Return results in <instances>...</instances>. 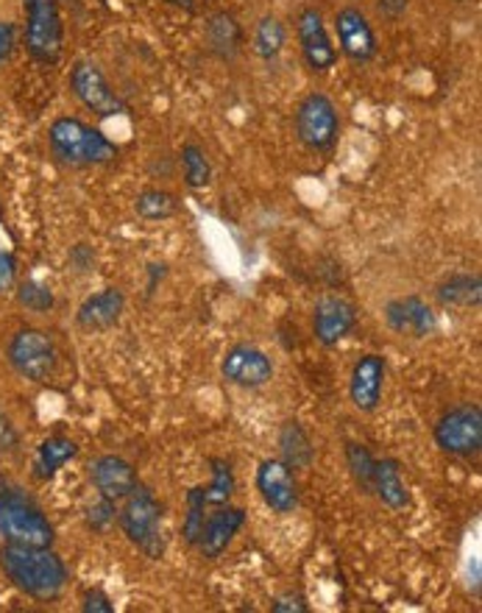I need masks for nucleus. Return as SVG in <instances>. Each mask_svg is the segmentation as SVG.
<instances>
[{
	"label": "nucleus",
	"mask_w": 482,
	"mask_h": 613,
	"mask_svg": "<svg viewBox=\"0 0 482 613\" xmlns=\"http://www.w3.org/2000/svg\"><path fill=\"white\" fill-rule=\"evenodd\" d=\"M3 572L23 594L51 602L68 583V566L51 546H14L9 544L0 555Z\"/></svg>",
	"instance_id": "obj_1"
},
{
	"label": "nucleus",
	"mask_w": 482,
	"mask_h": 613,
	"mask_svg": "<svg viewBox=\"0 0 482 613\" xmlns=\"http://www.w3.org/2000/svg\"><path fill=\"white\" fill-rule=\"evenodd\" d=\"M48 142L51 151L68 165H109L118 159V146L101 129L79 118L53 120Z\"/></svg>",
	"instance_id": "obj_2"
},
{
	"label": "nucleus",
	"mask_w": 482,
	"mask_h": 613,
	"mask_svg": "<svg viewBox=\"0 0 482 613\" xmlns=\"http://www.w3.org/2000/svg\"><path fill=\"white\" fill-rule=\"evenodd\" d=\"M0 535L14 546H51L53 524L37 502L20 491L0 494Z\"/></svg>",
	"instance_id": "obj_3"
},
{
	"label": "nucleus",
	"mask_w": 482,
	"mask_h": 613,
	"mask_svg": "<svg viewBox=\"0 0 482 613\" xmlns=\"http://www.w3.org/2000/svg\"><path fill=\"white\" fill-rule=\"evenodd\" d=\"M118 522L123 527L125 538L145 552L148 557H162L165 552V535H162V505L148 488L137 485L125 496L123 511H118Z\"/></svg>",
	"instance_id": "obj_4"
},
{
	"label": "nucleus",
	"mask_w": 482,
	"mask_h": 613,
	"mask_svg": "<svg viewBox=\"0 0 482 613\" xmlns=\"http://www.w3.org/2000/svg\"><path fill=\"white\" fill-rule=\"evenodd\" d=\"M26 7V48L42 65H53L62 57L64 29L57 0H23Z\"/></svg>",
	"instance_id": "obj_5"
},
{
	"label": "nucleus",
	"mask_w": 482,
	"mask_h": 613,
	"mask_svg": "<svg viewBox=\"0 0 482 613\" xmlns=\"http://www.w3.org/2000/svg\"><path fill=\"white\" fill-rule=\"evenodd\" d=\"M9 363H12L20 377L31 379V383H48L57 374L59 355L48 333H42V329H20L9 340Z\"/></svg>",
	"instance_id": "obj_6"
},
{
	"label": "nucleus",
	"mask_w": 482,
	"mask_h": 613,
	"mask_svg": "<svg viewBox=\"0 0 482 613\" xmlns=\"http://www.w3.org/2000/svg\"><path fill=\"white\" fill-rule=\"evenodd\" d=\"M295 131H299V140L312 151H330L341 135V118H338L335 103L321 92L307 96L295 112Z\"/></svg>",
	"instance_id": "obj_7"
},
{
	"label": "nucleus",
	"mask_w": 482,
	"mask_h": 613,
	"mask_svg": "<svg viewBox=\"0 0 482 613\" xmlns=\"http://www.w3.org/2000/svg\"><path fill=\"white\" fill-rule=\"evenodd\" d=\"M435 444L446 455L471 457L482 449V411L476 405H460L443 413L435 424Z\"/></svg>",
	"instance_id": "obj_8"
},
{
	"label": "nucleus",
	"mask_w": 482,
	"mask_h": 613,
	"mask_svg": "<svg viewBox=\"0 0 482 613\" xmlns=\"http://www.w3.org/2000/svg\"><path fill=\"white\" fill-rule=\"evenodd\" d=\"M70 90L98 118H118V115L125 112V103L112 90L101 68H96L92 62L73 65V70H70Z\"/></svg>",
	"instance_id": "obj_9"
},
{
	"label": "nucleus",
	"mask_w": 482,
	"mask_h": 613,
	"mask_svg": "<svg viewBox=\"0 0 482 613\" xmlns=\"http://www.w3.org/2000/svg\"><path fill=\"white\" fill-rule=\"evenodd\" d=\"M221 374L238 388H262L273 379V363L262 349L251 344H238L223 355Z\"/></svg>",
	"instance_id": "obj_10"
},
{
	"label": "nucleus",
	"mask_w": 482,
	"mask_h": 613,
	"mask_svg": "<svg viewBox=\"0 0 482 613\" xmlns=\"http://www.w3.org/2000/svg\"><path fill=\"white\" fill-rule=\"evenodd\" d=\"M295 31H299L301 57H304V62L310 65L315 73H327V70L335 68L338 48L332 46L330 31H327L324 18H321L318 9H304V12L299 14Z\"/></svg>",
	"instance_id": "obj_11"
},
{
	"label": "nucleus",
	"mask_w": 482,
	"mask_h": 613,
	"mask_svg": "<svg viewBox=\"0 0 482 613\" xmlns=\"http://www.w3.org/2000/svg\"><path fill=\"white\" fill-rule=\"evenodd\" d=\"M358 324V307L341 296H324L312 313V333L321 346H338Z\"/></svg>",
	"instance_id": "obj_12"
},
{
	"label": "nucleus",
	"mask_w": 482,
	"mask_h": 613,
	"mask_svg": "<svg viewBox=\"0 0 482 613\" xmlns=\"http://www.w3.org/2000/svg\"><path fill=\"white\" fill-rule=\"evenodd\" d=\"M257 491L273 513H293L299 507V488H295L293 472L277 457H268V461L260 463Z\"/></svg>",
	"instance_id": "obj_13"
},
{
	"label": "nucleus",
	"mask_w": 482,
	"mask_h": 613,
	"mask_svg": "<svg viewBox=\"0 0 482 613\" xmlns=\"http://www.w3.org/2000/svg\"><path fill=\"white\" fill-rule=\"evenodd\" d=\"M338 29V42H341V51L347 53L352 62L363 65L371 62L376 57V34L371 29L369 18H365L360 9L347 7L338 12L335 18Z\"/></svg>",
	"instance_id": "obj_14"
},
{
	"label": "nucleus",
	"mask_w": 482,
	"mask_h": 613,
	"mask_svg": "<svg viewBox=\"0 0 482 613\" xmlns=\"http://www.w3.org/2000/svg\"><path fill=\"white\" fill-rule=\"evenodd\" d=\"M388 363L380 355H363L352 368L349 379V396L352 405L363 413H374L382 402V388H385Z\"/></svg>",
	"instance_id": "obj_15"
},
{
	"label": "nucleus",
	"mask_w": 482,
	"mask_h": 613,
	"mask_svg": "<svg viewBox=\"0 0 482 613\" xmlns=\"http://www.w3.org/2000/svg\"><path fill=\"white\" fill-rule=\"evenodd\" d=\"M243 524H245L243 507L221 505V511H215L207 516L204 530H201L195 546L201 550V555L210 557V561H215V557H221L223 552L229 550V544H232L234 535L240 533V527H243Z\"/></svg>",
	"instance_id": "obj_16"
},
{
	"label": "nucleus",
	"mask_w": 482,
	"mask_h": 613,
	"mask_svg": "<svg viewBox=\"0 0 482 613\" xmlns=\"http://www.w3.org/2000/svg\"><path fill=\"white\" fill-rule=\"evenodd\" d=\"M385 322L393 333L413 335V338H426L435 333L438 322L430 304L421 301L419 296L393 298L385 307Z\"/></svg>",
	"instance_id": "obj_17"
},
{
	"label": "nucleus",
	"mask_w": 482,
	"mask_h": 613,
	"mask_svg": "<svg viewBox=\"0 0 482 613\" xmlns=\"http://www.w3.org/2000/svg\"><path fill=\"white\" fill-rule=\"evenodd\" d=\"M125 310V296L118 287H103V290L92 293L81 301L79 313H76V324L87 333H103L112 329L120 322Z\"/></svg>",
	"instance_id": "obj_18"
},
{
	"label": "nucleus",
	"mask_w": 482,
	"mask_h": 613,
	"mask_svg": "<svg viewBox=\"0 0 482 613\" xmlns=\"http://www.w3.org/2000/svg\"><path fill=\"white\" fill-rule=\"evenodd\" d=\"M90 479L101 496L112 502H123L137 488V472L129 461L118 455L98 457L90 466Z\"/></svg>",
	"instance_id": "obj_19"
},
{
	"label": "nucleus",
	"mask_w": 482,
	"mask_h": 613,
	"mask_svg": "<svg viewBox=\"0 0 482 613\" xmlns=\"http://www.w3.org/2000/svg\"><path fill=\"white\" fill-rule=\"evenodd\" d=\"M371 494L380 496L382 505H388L391 511H404L410 505V491L404 485L402 468H399L396 461H376Z\"/></svg>",
	"instance_id": "obj_20"
},
{
	"label": "nucleus",
	"mask_w": 482,
	"mask_h": 613,
	"mask_svg": "<svg viewBox=\"0 0 482 613\" xmlns=\"http://www.w3.org/2000/svg\"><path fill=\"white\" fill-rule=\"evenodd\" d=\"M279 449H282V463L290 472H304L315 461V449L310 444V435L304 433L299 422H288L279 433Z\"/></svg>",
	"instance_id": "obj_21"
},
{
	"label": "nucleus",
	"mask_w": 482,
	"mask_h": 613,
	"mask_svg": "<svg viewBox=\"0 0 482 613\" xmlns=\"http://www.w3.org/2000/svg\"><path fill=\"white\" fill-rule=\"evenodd\" d=\"M76 455H79V446H76L70 438L53 435V438L42 441V446L37 449V457H34V477L51 479L53 474H57L64 463L73 461Z\"/></svg>",
	"instance_id": "obj_22"
},
{
	"label": "nucleus",
	"mask_w": 482,
	"mask_h": 613,
	"mask_svg": "<svg viewBox=\"0 0 482 613\" xmlns=\"http://www.w3.org/2000/svg\"><path fill=\"white\" fill-rule=\"evenodd\" d=\"M438 298L449 307H476L482 298V281L474 274H454L438 287Z\"/></svg>",
	"instance_id": "obj_23"
},
{
	"label": "nucleus",
	"mask_w": 482,
	"mask_h": 613,
	"mask_svg": "<svg viewBox=\"0 0 482 613\" xmlns=\"http://www.w3.org/2000/svg\"><path fill=\"white\" fill-rule=\"evenodd\" d=\"M210 466H212V479H210V485H207V488H204L207 507L229 505V500H232V494H234V472H232V466H229V463L223 461V457H212Z\"/></svg>",
	"instance_id": "obj_24"
},
{
	"label": "nucleus",
	"mask_w": 482,
	"mask_h": 613,
	"mask_svg": "<svg viewBox=\"0 0 482 613\" xmlns=\"http://www.w3.org/2000/svg\"><path fill=\"white\" fill-rule=\"evenodd\" d=\"M347 463H349V472H352L354 483H358V488L363 491V494H371V488H374L376 457L371 455L369 446L358 444V441H349V444H347Z\"/></svg>",
	"instance_id": "obj_25"
},
{
	"label": "nucleus",
	"mask_w": 482,
	"mask_h": 613,
	"mask_svg": "<svg viewBox=\"0 0 482 613\" xmlns=\"http://www.w3.org/2000/svg\"><path fill=\"white\" fill-rule=\"evenodd\" d=\"M134 209L142 220H165L177 215L179 201L165 190H142L137 196Z\"/></svg>",
	"instance_id": "obj_26"
},
{
	"label": "nucleus",
	"mask_w": 482,
	"mask_h": 613,
	"mask_svg": "<svg viewBox=\"0 0 482 613\" xmlns=\"http://www.w3.org/2000/svg\"><path fill=\"white\" fill-rule=\"evenodd\" d=\"M284 40H288V34H284V26L279 23L277 18H262L260 26H257V31H254L257 57L265 59V62H271V59H277L279 53H282Z\"/></svg>",
	"instance_id": "obj_27"
},
{
	"label": "nucleus",
	"mask_w": 482,
	"mask_h": 613,
	"mask_svg": "<svg viewBox=\"0 0 482 613\" xmlns=\"http://www.w3.org/2000/svg\"><path fill=\"white\" fill-rule=\"evenodd\" d=\"M182 168H184V185L201 190V187L210 185L212 179V165L207 159V154L199 146H184L182 148Z\"/></svg>",
	"instance_id": "obj_28"
},
{
	"label": "nucleus",
	"mask_w": 482,
	"mask_h": 613,
	"mask_svg": "<svg viewBox=\"0 0 482 613\" xmlns=\"http://www.w3.org/2000/svg\"><path fill=\"white\" fill-rule=\"evenodd\" d=\"M207 516H210V513H207L204 485H195V488L188 491V516H184V527H182V535L188 544L195 546L201 530H204Z\"/></svg>",
	"instance_id": "obj_29"
},
{
	"label": "nucleus",
	"mask_w": 482,
	"mask_h": 613,
	"mask_svg": "<svg viewBox=\"0 0 482 613\" xmlns=\"http://www.w3.org/2000/svg\"><path fill=\"white\" fill-rule=\"evenodd\" d=\"M210 42L218 53L232 57L240 46V29L232 14H215L210 23Z\"/></svg>",
	"instance_id": "obj_30"
},
{
	"label": "nucleus",
	"mask_w": 482,
	"mask_h": 613,
	"mask_svg": "<svg viewBox=\"0 0 482 613\" xmlns=\"http://www.w3.org/2000/svg\"><path fill=\"white\" fill-rule=\"evenodd\" d=\"M20 301L29 307V310L34 313H46L51 310V304H53V293L48 290L46 285H40V281H26L23 287H20Z\"/></svg>",
	"instance_id": "obj_31"
},
{
	"label": "nucleus",
	"mask_w": 482,
	"mask_h": 613,
	"mask_svg": "<svg viewBox=\"0 0 482 613\" xmlns=\"http://www.w3.org/2000/svg\"><path fill=\"white\" fill-rule=\"evenodd\" d=\"M114 518H118V502L107 500V496H101L96 505L87 507V524L92 530H107Z\"/></svg>",
	"instance_id": "obj_32"
},
{
	"label": "nucleus",
	"mask_w": 482,
	"mask_h": 613,
	"mask_svg": "<svg viewBox=\"0 0 482 613\" xmlns=\"http://www.w3.org/2000/svg\"><path fill=\"white\" fill-rule=\"evenodd\" d=\"M273 613H307L310 611V605H307V600L301 594H293V591H288V594L277 596L271 605Z\"/></svg>",
	"instance_id": "obj_33"
},
{
	"label": "nucleus",
	"mask_w": 482,
	"mask_h": 613,
	"mask_svg": "<svg viewBox=\"0 0 482 613\" xmlns=\"http://www.w3.org/2000/svg\"><path fill=\"white\" fill-rule=\"evenodd\" d=\"M81 607H84V613H112L114 611L112 600H109L107 591H101V589L87 591L84 605H81Z\"/></svg>",
	"instance_id": "obj_34"
},
{
	"label": "nucleus",
	"mask_w": 482,
	"mask_h": 613,
	"mask_svg": "<svg viewBox=\"0 0 482 613\" xmlns=\"http://www.w3.org/2000/svg\"><path fill=\"white\" fill-rule=\"evenodd\" d=\"M18 279V259L9 251H0V293L9 290Z\"/></svg>",
	"instance_id": "obj_35"
},
{
	"label": "nucleus",
	"mask_w": 482,
	"mask_h": 613,
	"mask_svg": "<svg viewBox=\"0 0 482 613\" xmlns=\"http://www.w3.org/2000/svg\"><path fill=\"white\" fill-rule=\"evenodd\" d=\"M18 444H20L18 429L12 427L7 413H0V452H14L18 449Z\"/></svg>",
	"instance_id": "obj_36"
},
{
	"label": "nucleus",
	"mask_w": 482,
	"mask_h": 613,
	"mask_svg": "<svg viewBox=\"0 0 482 613\" xmlns=\"http://www.w3.org/2000/svg\"><path fill=\"white\" fill-rule=\"evenodd\" d=\"M14 51V26L0 23V65L7 62Z\"/></svg>",
	"instance_id": "obj_37"
},
{
	"label": "nucleus",
	"mask_w": 482,
	"mask_h": 613,
	"mask_svg": "<svg viewBox=\"0 0 482 613\" xmlns=\"http://www.w3.org/2000/svg\"><path fill=\"white\" fill-rule=\"evenodd\" d=\"M408 7V0H380V9L388 14V18H399Z\"/></svg>",
	"instance_id": "obj_38"
}]
</instances>
